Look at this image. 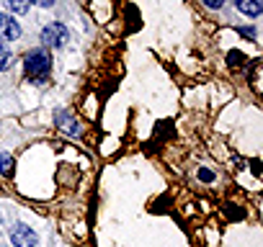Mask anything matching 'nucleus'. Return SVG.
<instances>
[{"mask_svg":"<svg viewBox=\"0 0 263 247\" xmlns=\"http://www.w3.org/2000/svg\"><path fill=\"white\" fill-rule=\"evenodd\" d=\"M24 70H26V77L31 83H44L49 77V72H52V54L47 49H42V47L31 49L26 54V59H24Z\"/></svg>","mask_w":263,"mask_h":247,"instance_id":"1","label":"nucleus"},{"mask_svg":"<svg viewBox=\"0 0 263 247\" xmlns=\"http://www.w3.org/2000/svg\"><path fill=\"white\" fill-rule=\"evenodd\" d=\"M42 42H44V47L62 49V47L67 44V26L60 24V21H52L49 26L42 29Z\"/></svg>","mask_w":263,"mask_h":247,"instance_id":"2","label":"nucleus"},{"mask_svg":"<svg viewBox=\"0 0 263 247\" xmlns=\"http://www.w3.org/2000/svg\"><path fill=\"white\" fill-rule=\"evenodd\" d=\"M11 242H13V247H36L39 237H36V232L29 224L18 221V224L11 227Z\"/></svg>","mask_w":263,"mask_h":247,"instance_id":"3","label":"nucleus"},{"mask_svg":"<svg viewBox=\"0 0 263 247\" xmlns=\"http://www.w3.org/2000/svg\"><path fill=\"white\" fill-rule=\"evenodd\" d=\"M21 36V26L16 16L11 13H0V42H16Z\"/></svg>","mask_w":263,"mask_h":247,"instance_id":"4","label":"nucleus"},{"mask_svg":"<svg viewBox=\"0 0 263 247\" xmlns=\"http://www.w3.org/2000/svg\"><path fill=\"white\" fill-rule=\"evenodd\" d=\"M54 121H57V127H60V129H65L67 134H72V137H75V134H80V127L75 123V118H72L67 111H57V113H54Z\"/></svg>","mask_w":263,"mask_h":247,"instance_id":"5","label":"nucleus"},{"mask_svg":"<svg viewBox=\"0 0 263 247\" xmlns=\"http://www.w3.org/2000/svg\"><path fill=\"white\" fill-rule=\"evenodd\" d=\"M235 6H237V11H240L242 16H250V18L260 16V11H263L260 0H235Z\"/></svg>","mask_w":263,"mask_h":247,"instance_id":"6","label":"nucleus"},{"mask_svg":"<svg viewBox=\"0 0 263 247\" xmlns=\"http://www.w3.org/2000/svg\"><path fill=\"white\" fill-rule=\"evenodd\" d=\"M13 54H11V49L6 47V44H0V72H6V70H11L13 67Z\"/></svg>","mask_w":263,"mask_h":247,"instance_id":"7","label":"nucleus"},{"mask_svg":"<svg viewBox=\"0 0 263 247\" xmlns=\"http://www.w3.org/2000/svg\"><path fill=\"white\" fill-rule=\"evenodd\" d=\"M6 6H8V11L11 13H16V16H24L26 11H29V0H6Z\"/></svg>","mask_w":263,"mask_h":247,"instance_id":"8","label":"nucleus"},{"mask_svg":"<svg viewBox=\"0 0 263 247\" xmlns=\"http://www.w3.org/2000/svg\"><path fill=\"white\" fill-rule=\"evenodd\" d=\"M0 175H6V178L13 175V157H11L8 152L0 155Z\"/></svg>","mask_w":263,"mask_h":247,"instance_id":"9","label":"nucleus"},{"mask_svg":"<svg viewBox=\"0 0 263 247\" xmlns=\"http://www.w3.org/2000/svg\"><path fill=\"white\" fill-rule=\"evenodd\" d=\"M201 3H204L206 8H212V11H217V8H222V6H224V0H201Z\"/></svg>","mask_w":263,"mask_h":247,"instance_id":"10","label":"nucleus"},{"mask_svg":"<svg viewBox=\"0 0 263 247\" xmlns=\"http://www.w3.org/2000/svg\"><path fill=\"white\" fill-rule=\"evenodd\" d=\"M199 178H201V180H206V183H212V180H214V173H212V170H206V168H201V170H199Z\"/></svg>","mask_w":263,"mask_h":247,"instance_id":"11","label":"nucleus"},{"mask_svg":"<svg viewBox=\"0 0 263 247\" xmlns=\"http://www.w3.org/2000/svg\"><path fill=\"white\" fill-rule=\"evenodd\" d=\"M29 3H36L39 8H52V6H54V0H29Z\"/></svg>","mask_w":263,"mask_h":247,"instance_id":"12","label":"nucleus"},{"mask_svg":"<svg viewBox=\"0 0 263 247\" xmlns=\"http://www.w3.org/2000/svg\"><path fill=\"white\" fill-rule=\"evenodd\" d=\"M0 232H3V216H0Z\"/></svg>","mask_w":263,"mask_h":247,"instance_id":"13","label":"nucleus"}]
</instances>
